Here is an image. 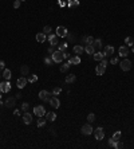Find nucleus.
I'll list each match as a JSON object with an SVG mask.
<instances>
[{
	"instance_id": "obj_46",
	"label": "nucleus",
	"mask_w": 134,
	"mask_h": 149,
	"mask_svg": "<svg viewBox=\"0 0 134 149\" xmlns=\"http://www.w3.org/2000/svg\"><path fill=\"white\" fill-rule=\"evenodd\" d=\"M4 66H5L4 60H0V70H3V69H4Z\"/></svg>"
},
{
	"instance_id": "obj_42",
	"label": "nucleus",
	"mask_w": 134,
	"mask_h": 149,
	"mask_svg": "<svg viewBox=\"0 0 134 149\" xmlns=\"http://www.w3.org/2000/svg\"><path fill=\"white\" fill-rule=\"evenodd\" d=\"M55 51H57V50H55V46H51V47H48V54H50V55H52V54H54Z\"/></svg>"
},
{
	"instance_id": "obj_24",
	"label": "nucleus",
	"mask_w": 134,
	"mask_h": 149,
	"mask_svg": "<svg viewBox=\"0 0 134 149\" xmlns=\"http://www.w3.org/2000/svg\"><path fill=\"white\" fill-rule=\"evenodd\" d=\"M11 70H8V69H4V71H3V78L5 81H10L11 79Z\"/></svg>"
},
{
	"instance_id": "obj_33",
	"label": "nucleus",
	"mask_w": 134,
	"mask_h": 149,
	"mask_svg": "<svg viewBox=\"0 0 134 149\" xmlns=\"http://www.w3.org/2000/svg\"><path fill=\"white\" fill-rule=\"evenodd\" d=\"M114 141H119V138H121V132L118 130V132H115L114 134H113V137H111Z\"/></svg>"
},
{
	"instance_id": "obj_35",
	"label": "nucleus",
	"mask_w": 134,
	"mask_h": 149,
	"mask_svg": "<svg viewBox=\"0 0 134 149\" xmlns=\"http://www.w3.org/2000/svg\"><path fill=\"white\" fill-rule=\"evenodd\" d=\"M68 69H70V63H68V62H67L66 65H62V67H60V71H62V73H66V71H67Z\"/></svg>"
},
{
	"instance_id": "obj_21",
	"label": "nucleus",
	"mask_w": 134,
	"mask_h": 149,
	"mask_svg": "<svg viewBox=\"0 0 134 149\" xmlns=\"http://www.w3.org/2000/svg\"><path fill=\"white\" fill-rule=\"evenodd\" d=\"M93 47H94V49H95V50H101L102 49V40H101V39H94V42H93Z\"/></svg>"
},
{
	"instance_id": "obj_49",
	"label": "nucleus",
	"mask_w": 134,
	"mask_h": 149,
	"mask_svg": "<svg viewBox=\"0 0 134 149\" xmlns=\"http://www.w3.org/2000/svg\"><path fill=\"white\" fill-rule=\"evenodd\" d=\"M131 51H133V54H134V46L131 47Z\"/></svg>"
},
{
	"instance_id": "obj_32",
	"label": "nucleus",
	"mask_w": 134,
	"mask_h": 149,
	"mask_svg": "<svg viewBox=\"0 0 134 149\" xmlns=\"http://www.w3.org/2000/svg\"><path fill=\"white\" fill-rule=\"evenodd\" d=\"M38 81V75L36 74H34V75H30L28 77V82H31V83H35Z\"/></svg>"
},
{
	"instance_id": "obj_13",
	"label": "nucleus",
	"mask_w": 134,
	"mask_h": 149,
	"mask_svg": "<svg viewBox=\"0 0 134 149\" xmlns=\"http://www.w3.org/2000/svg\"><path fill=\"white\" fill-rule=\"evenodd\" d=\"M23 122H24V124H31V122H32V114H31V113H24V114H23Z\"/></svg>"
},
{
	"instance_id": "obj_40",
	"label": "nucleus",
	"mask_w": 134,
	"mask_h": 149,
	"mask_svg": "<svg viewBox=\"0 0 134 149\" xmlns=\"http://www.w3.org/2000/svg\"><path fill=\"white\" fill-rule=\"evenodd\" d=\"M28 107H30V105H28L27 102H24V104L22 105V110H23V112H27V110H28Z\"/></svg>"
},
{
	"instance_id": "obj_29",
	"label": "nucleus",
	"mask_w": 134,
	"mask_h": 149,
	"mask_svg": "<svg viewBox=\"0 0 134 149\" xmlns=\"http://www.w3.org/2000/svg\"><path fill=\"white\" fill-rule=\"evenodd\" d=\"M68 8H73V7L79 5V0H68Z\"/></svg>"
},
{
	"instance_id": "obj_14",
	"label": "nucleus",
	"mask_w": 134,
	"mask_h": 149,
	"mask_svg": "<svg viewBox=\"0 0 134 149\" xmlns=\"http://www.w3.org/2000/svg\"><path fill=\"white\" fill-rule=\"evenodd\" d=\"M93 58L95 60H98V62H101L103 58H106V55H105V52H102V51H97V52H94Z\"/></svg>"
},
{
	"instance_id": "obj_31",
	"label": "nucleus",
	"mask_w": 134,
	"mask_h": 149,
	"mask_svg": "<svg viewBox=\"0 0 134 149\" xmlns=\"http://www.w3.org/2000/svg\"><path fill=\"white\" fill-rule=\"evenodd\" d=\"M44 63H46L47 66H51V65L54 63V60H52L51 55H50V57H47V58H44Z\"/></svg>"
},
{
	"instance_id": "obj_3",
	"label": "nucleus",
	"mask_w": 134,
	"mask_h": 149,
	"mask_svg": "<svg viewBox=\"0 0 134 149\" xmlns=\"http://www.w3.org/2000/svg\"><path fill=\"white\" fill-rule=\"evenodd\" d=\"M119 66H121L122 71H129V70H131V62L129 59H123Z\"/></svg>"
},
{
	"instance_id": "obj_30",
	"label": "nucleus",
	"mask_w": 134,
	"mask_h": 149,
	"mask_svg": "<svg viewBox=\"0 0 134 149\" xmlns=\"http://www.w3.org/2000/svg\"><path fill=\"white\" fill-rule=\"evenodd\" d=\"M82 40L86 43V44H93V42H94V38L93 36H83V39Z\"/></svg>"
},
{
	"instance_id": "obj_6",
	"label": "nucleus",
	"mask_w": 134,
	"mask_h": 149,
	"mask_svg": "<svg viewBox=\"0 0 134 149\" xmlns=\"http://www.w3.org/2000/svg\"><path fill=\"white\" fill-rule=\"evenodd\" d=\"M10 90H11V83L8 81H4L0 83V91L2 93H8Z\"/></svg>"
},
{
	"instance_id": "obj_10",
	"label": "nucleus",
	"mask_w": 134,
	"mask_h": 149,
	"mask_svg": "<svg viewBox=\"0 0 134 149\" xmlns=\"http://www.w3.org/2000/svg\"><path fill=\"white\" fill-rule=\"evenodd\" d=\"M27 82H28V79H27L26 77H20L19 79L16 81V85H18L19 89H23V87H24V86L27 85Z\"/></svg>"
},
{
	"instance_id": "obj_41",
	"label": "nucleus",
	"mask_w": 134,
	"mask_h": 149,
	"mask_svg": "<svg viewBox=\"0 0 134 149\" xmlns=\"http://www.w3.org/2000/svg\"><path fill=\"white\" fill-rule=\"evenodd\" d=\"M20 3H22V0H15V3H13V8H19L20 7Z\"/></svg>"
},
{
	"instance_id": "obj_1",
	"label": "nucleus",
	"mask_w": 134,
	"mask_h": 149,
	"mask_svg": "<svg viewBox=\"0 0 134 149\" xmlns=\"http://www.w3.org/2000/svg\"><path fill=\"white\" fill-rule=\"evenodd\" d=\"M51 58H52V60H54V63H60V62L65 59V52H62V51H59V50L57 49V51H55L52 55H51Z\"/></svg>"
},
{
	"instance_id": "obj_28",
	"label": "nucleus",
	"mask_w": 134,
	"mask_h": 149,
	"mask_svg": "<svg viewBox=\"0 0 134 149\" xmlns=\"http://www.w3.org/2000/svg\"><path fill=\"white\" fill-rule=\"evenodd\" d=\"M125 43H126V46H134V38L133 36H128L125 39Z\"/></svg>"
},
{
	"instance_id": "obj_17",
	"label": "nucleus",
	"mask_w": 134,
	"mask_h": 149,
	"mask_svg": "<svg viewBox=\"0 0 134 149\" xmlns=\"http://www.w3.org/2000/svg\"><path fill=\"white\" fill-rule=\"evenodd\" d=\"M68 63H70V65H79V63H81V57H79V55H75V57H73V58H70V59H68Z\"/></svg>"
},
{
	"instance_id": "obj_34",
	"label": "nucleus",
	"mask_w": 134,
	"mask_h": 149,
	"mask_svg": "<svg viewBox=\"0 0 134 149\" xmlns=\"http://www.w3.org/2000/svg\"><path fill=\"white\" fill-rule=\"evenodd\" d=\"M60 91H62V87L60 86H57V87H54V90H52V96H58Z\"/></svg>"
},
{
	"instance_id": "obj_39",
	"label": "nucleus",
	"mask_w": 134,
	"mask_h": 149,
	"mask_svg": "<svg viewBox=\"0 0 134 149\" xmlns=\"http://www.w3.org/2000/svg\"><path fill=\"white\" fill-rule=\"evenodd\" d=\"M114 148H115V149H121V148H123V144H122V143H119V141H115Z\"/></svg>"
},
{
	"instance_id": "obj_37",
	"label": "nucleus",
	"mask_w": 134,
	"mask_h": 149,
	"mask_svg": "<svg viewBox=\"0 0 134 149\" xmlns=\"http://www.w3.org/2000/svg\"><path fill=\"white\" fill-rule=\"evenodd\" d=\"M87 120H89V122L95 121V114H94V113H90V114L87 116Z\"/></svg>"
},
{
	"instance_id": "obj_11",
	"label": "nucleus",
	"mask_w": 134,
	"mask_h": 149,
	"mask_svg": "<svg viewBox=\"0 0 134 149\" xmlns=\"http://www.w3.org/2000/svg\"><path fill=\"white\" fill-rule=\"evenodd\" d=\"M118 52H119V55L122 58H126L129 55V49H128V46H121L119 47V50H118Z\"/></svg>"
},
{
	"instance_id": "obj_16",
	"label": "nucleus",
	"mask_w": 134,
	"mask_h": 149,
	"mask_svg": "<svg viewBox=\"0 0 134 149\" xmlns=\"http://www.w3.org/2000/svg\"><path fill=\"white\" fill-rule=\"evenodd\" d=\"M105 71H106V66H103V65H98L97 66V69H95V73H97V75H103L105 74Z\"/></svg>"
},
{
	"instance_id": "obj_27",
	"label": "nucleus",
	"mask_w": 134,
	"mask_h": 149,
	"mask_svg": "<svg viewBox=\"0 0 134 149\" xmlns=\"http://www.w3.org/2000/svg\"><path fill=\"white\" fill-rule=\"evenodd\" d=\"M67 47H68V43H67V42H66V43H60V44L58 46V50L62 51V52H66Z\"/></svg>"
},
{
	"instance_id": "obj_7",
	"label": "nucleus",
	"mask_w": 134,
	"mask_h": 149,
	"mask_svg": "<svg viewBox=\"0 0 134 149\" xmlns=\"http://www.w3.org/2000/svg\"><path fill=\"white\" fill-rule=\"evenodd\" d=\"M81 132L83 133L84 136H90L94 130H93V128H91V125H90V124H86V125H83V126H82Z\"/></svg>"
},
{
	"instance_id": "obj_48",
	"label": "nucleus",
	"mask_w": 134,
	"mask_h": 149,
	"mask_svg": "<svg viewBox=\"0 0 134 149\" xmlns=\"http://www.w3.org/2000/svg\"><path fill=\"white\" fill-rule=\"evenodd\" d=\"M3 106V101H0V107H2Z\"/></svg>"
},
{
	"instance_id": "obj_50",
	"label": "nucleus",
	"mask_w": 134,
	"mask_h": 149,
	"mask_svg": "<svg viewBox=\"0 0 134 149\" xmlns=\"http://www.w3.org/2000/svg\"><path fill=\"white\" fill-rule=\"evenodd\" d=\"M2 94H3V93H2V91H0V98H2Z\"/></svg>"
},
{
	"instance_id": "obj_51",
	"label": "nucleus",
	"mask_w": 134,
	"mask_h": 149,
	"mask_svg": "<svg viewBox=\"0 0 134 149\" xmlns=\"http://www.w3.org/2000/svg\"><path fill=\"white\" fill-rule=\"evenodd\" d=\"M0 79H2V74H0Z\"/></svg>"
},
{
	"instance_id": "obj_47",
	"label": "nucleus",
	"mask_w": 134,
	"mask_h": 149,
	"mask_svg": "<svg viewBox=\"0 0 134 149\" xmlns=\"http://www.w3.org/2000/svg\"><path fill=\"white\" fill-rule=\"evenodd\" d=\"M19 98H22V94H20V93L16 94V99H19Z\"/></svg>"
},
{
	"instance_id": "obj_36",
	"label": "nucleus",
	"mask_w": 134,
	"mask_h": 149,
	"mask_svg": "<svg viewBox=\"0 0 134 149\" xmlns=\"http://www.w3.org/2000/svg\"><path fill=\"white\" fill-rule=\"evenodd\" d=\"M44 125H46V118H42V117H40L39 121H38V126L42 128V126H44Z\"/></svg>"
},
{
	"instance_id": "obj_15",
	"label": "nucleus",
	"mask_w": 134,
	"mask_h": 149,
	"mask_svg": "<svg viewBox=\"0 0 134 149\" xmlns=\"http://www.w3.org/2000/svg\"><path fill=\"white\" fill-rule=\"evenodd\" d=\"M48 102H50V105H51L52 107H57V109H58V107L60 106V101H59L57 97H51V99L48 101Z\"/></svg>"
},
{
	"instance_id": "obj_22",
	"label": "nucleus",
	"mask_w": 134,
	"mask_h": 149,
	"mask_svg": "<svg viewBox=\"0 0 134 149\" xmlns=\"http://www.w3.org/2000/svg\"><path fill=\"white\" fill-rule=\"evenodd\" d=\"M46 120H48V121L54 122L55 120H57V114H55L54 112H48V113L46 114Z\"/></svg>"
},
{
	"instance_id": "obj_45",
	"label": "nucleus",
	"mask_w": 134,
	"mask_h": 149,
	"mask_svg": "<svg viewBox=\"0 0 134 149\" xmlns=\"http://www.w3.org/2000/svg\"><path fill=\"white\" fill-rule=\"evenodd\" d=\"M101 65H103V66H107V59H106V58H103V59L101 60Z\"/></svg>"
},
{
	"instance_id": "obj_44",
	"label": "nucleus",
	"mask_w": 134,
	"mask_h": 149,
	"mask_svg": "<svg viewBox=\"0 0 134 149\" xmlns=\"http://www.w3.org/2000/svg\"><path fill=\"white\" fill-rule=\"evenodd\" d=\"M109 145H110V146H113V148H114V145H115V141H114L113 138H110V140H109Z\"/></svg>"
},
{
	"instance_id": "obj_19",
	"label": "nucleus",
	"mask_w": 134,
	"mask_h": 149,
	"mask_svg": "<svg viewBox=\"0 0 134 149\" xmlns=\"http://www.w3.org/2000/svg\"><path fill=\"white\" fill-rule=\"evenodd\" d=\"M103 52H105V55H106V57L113 55V54H114V47H113V46H106Z\"/></svg>"
},
{
	"instance_id": "obj_43",
	"label": "nucleus",
	"mask_w": 134,
	"mask_h": 149,
	"mask_svg": "<svg viewBox=\"0 0 134 149\" xmlns=\"http://www.w3.org/2000/svg\"><path fill=\"white\" fill-rule=\"evenodd\" d=\"M110 63H111V65H117V63H118V58H111Z\"/></svg>"
},
{
	"instance_id": "obj_5",
	"label": "nucleus",
	"mask_w": 134,
	"mask_h": 149,
	"mask_svg": "<svg viewBox=\"0 0 134 149\" xmlns=\"http://www.w3.org/2000/svg\"><path fill=\"white\" fill-rule=\"evenodd\" d=\"M94 136H95V140H98V141L103 140V137H105L103 129H102V128H97L95 130H94Z\"/></svg>"
},
{
	"instance_id": "obj_20",
	"label": "nucleus",
	"mask_w": 134,
	"mask_h": 149,
	"mask_svg": "<svg viewBox=\"0 0 134 149\" xmlns=\"http://www.w3.org/2000/svg\"><path fill=\"white\" fill-rule=\"evenodd\" d=\"M46 39H47V36H46L44 32H39V34H36V40H38L39 43H44V42H46Z\"/></svg>"
},
{
	"instance_id": "obj_26",
	"label": "nucleus",
	"mask_w": 134,
	"mask_h": 149,
	"mask_svg": "<svg viewBox=\"0 0 134 149\" xmlns=\"http://www.w3.org/2000/svg\"><path fill=\"white\" fill-rule=\"evenodd\" d=\"M75 79H76V77H75V74H71V75H67V77H66V83H74V82H75Z\"/></svg>"
},
{
	"instance_id": "obj_12",
	"label": "nucleus",
	"mask_w": 134,
	"mask_h": 149,
	"mask_svg": "<svg viewBox=\"0 0 134 149\" xmlns=\"http://www.w3.org/2000/svg\"><path fill=\"white\" fill-rule=\"evenodd\" d=\"M58 38H59L58 35L51 34V35H50L48 38H47V39H48V42H50V44H51V46H57V44L59 43V42H58Z\"/></svg>"
},
{
	"instance_id": "obj_18",
	"label": "nucleus",
	"mask_w": 134,
	"mask_h": 149,
	"mask_svg": "<svg viewBox=\"0 0 134 149\" xmlns=\"http://www.w3.org/2000/svg\"><path fill=\"white\" fill-rule=\"evenodd\" d=\"M84 52L89 54V55H94V52H95V49L93 47V44H86L84 47Z\"/></svg>"
},
{
	"instance_id": "obj_23",
	"label": "nucleus",
	"mask_w": 134,
	"mask_h": 149,
	"mask_svg": "<svg viewBox=\"0 0 134 149\" xmlns=\"http://www.w3.org/2000/svg\"><path fill=\"white\" fill-rule=\"evenodd\" d=\"M20 73H22V75H23V77L28 75V73H30V67H28L27 65H23V66L20 67Z\"/></svg>"
},
{
	"instance_id": "obj_2",
	"label": "nucleus",
	"mask_w": 134,
	"mask_h": 149,
	"mask_svg": "<svg viewBox=\"0 0 134 149\" xmlns=\"http://www.w3.org/2000/svg\"><path fill=\"white\" fill-rule=\"evenodd\" d=\"M34 114L38 116V117H43V116L46 114V109H44V106H42V105L35 106V107H34Z\"/></svg>"
},
{
	"instance_id": "obj_8",
	"label": "nucleus",
	"mask_w": 134,
	"mask_h": 149,
	"mask_svg": "<svg viewBox=\"0 0 134 149\" xmlns=\"http://www.w3.org/2000/svg\"><path fill=\"white\" fill-rule=\"evenodd\" d=\"M57 35H58L59 38H65V36H67V35H68L67 28H66V27H63V26H59V27L57 28Z\"/></svg>"
},
{
	"instance_id": "obj_25",
	"label": "nucleus",
	"mask_w": 134,
	"mask_h": 149,
	"mask_svg": "<svg viewBox=\"0 0 134 149\" xmlns=\"http://www.w3.org/2000/svg\"><path fill=\"white\" fill-rule=\"evenodd\" d=\"M83 51H84V49L82 46H74V52L76 54V55H81V54H83Z\"/></svg>"
},
{
	"instance_id": "obj_9",
	"label": "nucleus",
	"mask_w": 134,
	"mask_h": 149,
	"mask_svg": "<svg viewBox=\"0 0 134 149\" xmlns=\"http://www.w3.org/2000/svg\"><path fill=\"white\" fill-rule=\"evenodd\" d=\"M4 105L7 106V107H15V105H16V97H8L7 98V101L4 102Z\"/></svg>"
},
{
	"instance_id": "obj_4",
	"label": "nucleus",
	"mask_w": 134,
	"mask_h": 149,
	"mask_svg": "<svg viewBox=\"0 0 134 149\" xmlns=\"http://www.w3.org/2000/svg\"><path fill=\"white\" fill-rule=\"evenodd\" d=\"M51 97H52V93H50V91L42 90L40 93H39V98H40L42 101H50Z\"/></svg>"
},
{
	"instance_id": "obj_38",
	"label": "nucleus",
	"mask_w": 134,
	"mask_h": 149,
	"mask_svg": "<svg viewBox=\"0 0 134 149\" xmlns=\"http://www.w3.org/2000/svg\"><path fill=\"white\" fill-rule=\"evenodd\" d=\"M51 31H52V28H51L50 26H44V28H43V32H44V34H50Z\"/></svg>"
}]
</instances>
